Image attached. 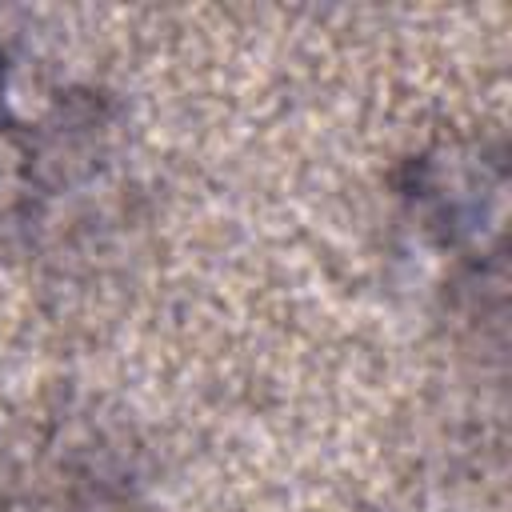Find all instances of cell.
I'll return each mask as SVG.
<instances>
[{"label": "cell", "mask_w": 512, "mask_h": 512, "mask_svg": "<svg viewBox=\"0 0 512 512\" xmlns=\"http://www.w3.org/2000/svg\"><path fill=\"white\" fill-rule=\"evenodd\" d=\"M0 88H4V68H0Z\"/></svg>", "instance_id": "cell-3"}, {"label": "cell", "mask_w": 512, "mask_h": 512, "mask_svg": "<svg viewBox=\"0 0 512 512\" xmlns=\"http://www.w3.org/2000/svg\"><path fill=\"white\" fill-rule=\"evenodd\" d=\"M408 196L444 248L484 252L500 236L504 160L480 144H440L412 160Z\"/></svg>", "instance_id": "cell-1"}, {"label": "cell", "mask_w": 512, "mask_h": 512, "mask_svg": "<svg viewBox=\"0 0 512 512\" xmlns=\"http://www.w3.org/2000/svg\"><path fill=\"white\" fill-rule=\"evenodd\" d=\"M28 188H32V148L0 128V220H8L24 200H28Z\"/></svg>", "instance_id": "cell-2"}]
</instances>
